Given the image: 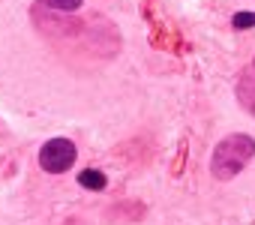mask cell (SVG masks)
<instances>
[{"mask_svg": "<svg viewBox=\"0 0 255 225\" xmlns=\"http://www.w3.org/2000/svg\"><path fill=\"white\" fill-rule=\"evenodd\" d=\"M78 183L84 186V189H90V192H99V189H105V174L102 171H96V168H84L81 174H78Z\"/></svg>", "mask_w": 255, "mask_h": 225, "instance_id": "3", "label": "cell"}, {"mask_svg": "<svg viewBox=\"0 0 255 225\" xmlns=\"http://www.w3.org/2000/svg\"><path fill=\"white\" fill-rule=\"evenodd\" d=\"M42 6H48L51 12H63V15H72L84 6V0H39Z\"/></svg>", "mask_w": 255, "mask_h": 225, "instance_id": "4", "label": "cell"}, {"mask_svg": "<svg viewBox=\"0 0 255 225\" xmlns=\"http://www.w3.org/2000/svg\"><path fill=\"white\" fill-rule=\"evenodd\" d=\"M231 27L234 30H246V27H255V12H237L231 18Z\"/></svg>", "mask_w": 255, "mask_h": 225, "instance_id": "5", "label": "cell"}, {"mask_svg": "<svg viewBox=\"0 0 255 225\" xmlns=\"http://www.w3.org/2000/svg\"><path fill=\"white\" fill-rule=\"evenodd\" d=\"M255 159V138L246 132H231L225 135L210 156V174L216 180H231L237 177L249 162Z\"/></svg>", "mask_w": 255, "mask_h": 225, "instance_id": "1", "label": "cell"}, {"mask_svg": "<svg viewBox=\"0 0 255 225\" xmlns=\"http://www.w3.org/2000/svg\"><path fill=\"white\" fill-rule=\"evenodd\" d=\"M75 156H78V150L69 138H48L39 147V165L48 174H66L75 165Z\"/></svg>", "mask_w": 255, "mask_h": 225, "instance_id": "2", "label": "cell"}]
</instances>
